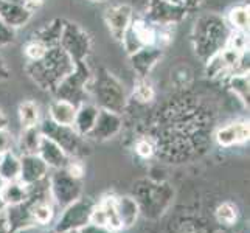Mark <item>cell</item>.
<instances>
[{"label":"cell","instance_id":"cell-4","mask_svg":"<svg viewBox=\"0 0 250 233\" xmlns=\"http://www.w3.org/2000/svg\"><path fill=\"white\" fill-rule=\"evenodd\" d=\"M31 204H33V199L28 196V199L25 202L17 204V205H10L5 209L3 216L6 219L8 229L13 233H23L25 230L36 227V222H34L33 214H31Z\"/></svg>","mask_w":250,"mask_h":233},{"label":"cell","instance_id":"cell-33","mask_svg":"<svg viewBox=\"0 0 250 233\" xmlns=\"http://www.w3.org/2000/svg\"><path fill=\"white\" fill-rule=\"evenodd\" d=\"M27 2H31V3H38V2H41V0H27Z\"/></svg>","mask_w":250,"mask_h":233},{"label":"cell","instance_id":"cell-23","mask_svg":"<svg viewBox=\"0 0 250 233\" xmlns=\"http://www.w3.org/2000/svg\"><path fill=\"white\" fill-rule=\"evenodd\" d=\"M68 174L70 176H73V177H76V179H81L83 176H84V165L81 162H78V160H68V163H67V167L64 168Z\"/></svg>","mask_w":250,"mask_h":233},{"label":"cell","instance_id":"cell-34","mask_svg":"<svg viewBox=\"0 0 250 233\" xmlns=\"http://www.w3.org/2000/svg\"><path fill=\"white\" fill-rule=\"evenodd\" d=\"M44 233H58V232H56V230L53 229V230H47V232H44Z\"/></svg>","mask_w":250,"mask_h":233},{"label":"cell","instance_id":"cell-8","mask_svg":"<svg viewBox=\"0 0 250 233\" xmlns=\"http://www.w3.org/2000/svg\"><path fill=\"white\" fill-rule=\"evenodd\" d=\"M115 212L118 221L122 224V229H131L139 219L140 204L132 196H115Z\"/></svg>","mask_w":250,"mask_h":233},{"label":"cell","instance_id":"cell-16","mask_svg":"<svg viewBox=\"0 0 250 233\" xmlns=\"http://www.w3.org/2000/svg\"><path fill=\"white\" fill-rule=\"evenodd\" d=\"M129 17H131V13H129L127 6H118L115 10L109 11V23L112 30L115 33H122L126 30Z\"/></svg>","mask_w":250,"mask_h":233},{"label":"cell","instance_id":"cell-19","mask_svg":"<svg viewBox=\"0 0 250 233\" xmlns=\"http://www.w3.org/2000/svg\"><path fill=\"white\" fill-rule=\"evenodd\" d=\"M230 21L233 23L235 28L246 31L249 28V8L239 6V8H235V10H231Z\"/></svg>","mask_w":250,"mask_h":233},{"label":"cell","instance_id":"cell-11","mask_svg":"<svg viewBox=\"0 0 250 233\" xmlns=\"http://www.w3.org/2000/svg\"><path fill=\"white\" fill-rule=\"evenodd\" d=\"M76 114L73 103L67 100H58L50 106V120L61 126H72Z\"/></svg>","mask_w":250,"mask_h":233},{"label":"cell","instance_id":"cell-15","mask_svg":"<svg viewBox=\"0 0 250 233\" xmlns=\"http://www.w3.org/2000/svg\"><path fill=\"white\" fill-rule=\"evenodd\" d=\"M23 129L25 131L21 139V146H22L23 154H38V148H39L41 137H42L41 129L38 126L23 127Z\"/></svg>","mask_w":250,"mask_h":233},{"label":"cell","instance_id":"cell-27","mask_svg":"<svg viewBox=\"0 0 250 233\" xmlns=\"http://www.w3.org/2000/svg\"><path fill=\"white\" fill-rule=\"evenodd\" d=\"M152 89L149 87V85L146 84H142L140 87H137V97H139L142 101H149L152 98Z\"/></svg>","mask_w":250,"mask_h":233},{"label":"cell","instance_id":"cell-10","mask_svg":"<svg viewBox=\"0 0 250 233\" xmlns=\"http://www.w3.org/2000/svg\"><path fill=\"white\" fill-rule=\"evenodd\" d=\"M97 117H98V109L97 107L92 106V105H83L80 109H76L72 127L76 131V134L89 135L95 122H97Z\"/></svg>","mask_w":250,"mask_h":233},{"label":"cell","instance_id":"cell-5","mask_svg":"<svg viewBox=\"0 0 250 233\" xmlns=\"http://www.w3.org/2000/svg\"><path fill=\"white\" fill-rule=\"evenodd\" d=\"M48 165L38 154H23L21 157V176L19 180L23 185H34L47 179Z\"/></svg>","mask_w":250,"mask_h":233},{"label":"cell","instance_id":"cell-24","mask_svg":"<svg viewBox=\"0 0 250 233\" xmlns=\"http://www.w3.org/2000/svg\"><path fill=\"white\" fill-rule=\"evenodd\" d=\"M13 146V137L6 129H0V155L11 151Z\"/></svg>","mask_w":250,"mask_h":233},{"label":"cell","instance_id":"cell-26","mask_svg":"<svg viewBox=\"0 0 250 233\" xmlns=\"http://www.w3.org/2000/svg\"><path fill=\"white\" fill-rule=\"evenodd\" d=\"M81 233H115L114 230H110L109 227L106 226H97V224H85L83 229H80Z\"/></svg>","mask_w":250,"mask_h":233},{"label":"cell","instance_id":"cell-3","mask_svg":"<svg viewBox=\"0 0 250 233\" xmlns=\"http://www.w3.org/2000/svg\"><path fill=\"white\" fill-rule=\"evenodd\" d=\"M41 132L42 135L56 142L67 154H75L80 149V134H76L72 126H61L53 123L51 120H47L41 127Z\"/></svg>","mask_w":250,"mask_h":233},{"label":"cell","instance_id":"cell-25","mask_svg":"<svg viewBox=\"0 0 250 233\" xmlns=\"http://www.w3.org/2000/svg\"><path fill=\"white\" fill-rule=\"evenodd\" d=\"M27 55L36 61V59H41L45 56V47L39 44V42H33V44H30L27 47Z\"/></svg>","mask_w":250,"mask_h":233},{"label":"cell","instance_id":"cell-1","mask_svg":"<svg viewBox=\"0 0 250 233\" xmlns=\"http://www.w3.org/2000/svg\"><path fill=\"white\" fill-rule=\"evenodd\" d=\"M48 191L51 201L59 209H65L83 196L81 179L70 176L65 169H56L55 174L48 179Z\"/></svg>","mask_w":250,"mask_h":233},{"label":"cell","instance_id":"cell-22","mask_svg":"<svg viewBox=\"0 0 250 233\" xmlns=\"http://www.w3.org/2000/svg\"><path fill=\"white\" fill-rule=\"evenodd\" d=\"M135 151H137V154L140 155V157L148 159V157H151L152 152H154V146H152V143L148 139H142V140L137 142Z\"/></svg>","mask_w":250,"mask_h":233},{"label":"cell","instance_id":"cell-20","mask_svg":"<svg viewBox=\"0 0 250 233\" xmlns=\"http://www.w3.org/2000/svg\"><path fill=\"white\" fill-rule=\"evenodd\" d=\"M231 85H233V90L239 95L241 100L249 105V76L246 75L235 76L233 81H231Z\"/></svg>","mask_w":250,"mask_h":233},{"label":"cell","instance_id":"cell-30","mask_svg":"<svg viewBox=\"0 0 250 233\" xmlns=\"http://www.w3.org/2000/svg\"><path fill=\"white\" fill-rule=\"evenodd\" d=\"M5 209H6V204H5V201L2 199V196H0V216L5 213Z\"/></svg>","mask_w":250,"mask_h":233},{"label":"cell","instance_id":"cell-12","mask_svg":"<svg viewBox=\"0 0 250 233\" xmlns=\"http://www.w3.org/2000/svg\"><path fill=\"white\" fill-rule=\"evenodd\" d=\"M0 196L5 201L6 207L22 204L28 199V187L23 185L21 180H13V182H5L3 188L0 190Z\"/></svg>","mask_w":250,"mask_h":233},{"label":"cell","instance_id":"cell-7","mask_svg":"<svg viewBox=\"0 0 250 233\" xmlns=\"http://www.w3.org/2000/svg\"><path fill=\"white\" fill-rule=\"evenodd\" d=\"M38 155L47 163L48 168H55V169H64L67 167L68 160H70L68 159V154L61 148V146L45 135L41 137Z\"/></svg>","mask_w":250,"mask_h":233},{"label":"cell","instance_id":"cell-18","mask_svg":"<svg viewBox=\"0 0 250 233\" xmlns=\"http://www.w3.org/2000/svg\"><path fill=\"white\" fill-rule=\"evenodd\" d=\"M238 207L233 202H224L216 209V219L222 226H233L238 221Z\"/></svg>","mask_w":250,"mask_h":233},{"label":"cell","instance_id":"cell-21","mask_svg":"<svg viewBox=\"0 0 250 233\" xmlns=\"http://www.w3.org/2000/svg\"><path fill=\"white\" fill-rule=\"evenodd\" d=\"M134 34H135L137 41H140L142 44H152L154 42V31L143 23H135Z\"/></svg>","mask_w":250,"mask_h":233},{"label":"cell","instance_id":"cell-29","mask_svg":"<svg viewBox=\"0 0 250 233\" xmlns=\"http://www.w3.org/2000/svg\"><path fill=\"white\" fill-rule=\"evenodd\" d=\"M6 127V117L2 114V110H0V129H5Z\"/></svg>","mask_w":250,"mask_h":233},{"label":"cell","instance_id":"cell-2","mask_svg":"<svg viewBox=\"0 0 250 233\" xmlns=\"http://www.w3.org/2000/svg\"><path fill=\"white\" fill-rule=\"evenodd\" d=\"M95 204L97 202H93L92 199H85V197L81 196L78 201L67 205L65 209H62V214H61V218L58 219L55 230L58 233H65L70 230L83 229L85 224L90 222V216L95 209Z\"/></svg>","mask_w":250,"mask_h":233},{"label":"cell","instance_id":"cell-17","mask_svg":"<svg viewBox=\"0 0 250 233\" xmlns=\"http://www.w3.org/2000/svg\"><path fill=\"white\" fill-rule=\"evenodd\" d=\"M21 123L23 127H33L38 126L39 122V109L33 101H25L19 107Z\"/></svg>","mask_w":250,"mask_h":233},{"label":"cell","instance_id":"cell-9","mask_svg":"<svg viewBox=\"0 0 250 233\" xmlns=\"http://www.w3.org/2000/svg\"><path fill=\"white\" fill-rule=\"evenodd\" d=\"M249 140V123L238 122L221 127L216 132V142L221 146H233Z\"/></svg>","mask_w":250,"mask_h":233},{"label":"cell","instance_id":"cell-32","mask_svg":"<svg viewBox=\"0 0 250 233\" xmlns=\"http://www.w3.org/2000/svg\"><path fill=\"white\" fill-rule=\"evenodd\" d=\"M65 233H81L80 230H70V232H65Z\"/></svg>","mask_w":250,"mask_h":233},{"label":"cell","instance_id":"cell-31","mask_svg":"<svg viewBox=\"0 0 250 233\" xmlns=\"http://www.w3.org/2000/svg\"><path fill=\"white\" fill-rule=\"evenodd\" d=\"M3 185H5V180H3L2 177H0V190H2V188H3Z\"/></svg>","mask_w":250,"mask_h":233},{"label":"cell","instance_id":"cell-13","mask_svg":"<svg viewBox=\"0 0 250 233\" xmlns=\"http://www.w3.org/2000/svg\"><path fill=\"white\" fill-rule=\"evenodd\" d=\"M21 176V159L11 151L0 155V177L5 182L19 180Z\"/></svg>","mask_w":250,"mask_h":233},{"label":"cell","instance_id":"cell-6","mask_svg":"<svg viewBox=\"0 0 250 233\" xmlns=\"http://www.w3.org/2000/svg\"><path fill=\"white\" fill-rule=\"evenodd\" d=\"M120 127H122V120L117 115V112L103 109V110H98L97 122H95L92 131L89 132V137L97 140L112 139V137L118 134Z\"/></svg>","mask_w":250,"mask_h":233},{"label":"cell","instance_id":"cell-28","mask_svg":"<svg viewBox=\"0 0 250 233\" xmlns=\"http://www.w3.org/2000/svg\"><path fill=\"white\" fill-rule=\"evenodd\" d=\"M0 233H13L10 229H8V224H6V219L3 214L0 216Z\"/></svg>","mask_w":250,"mask_h":233},{"label":"cell","instance_id":"cell-14","mask_svg":"<svg viewBox=\"0 0 250 233\" xmlns=\"http://www.w3.org/2000/svg\"><path fill=\"white\" fill-rule=\"evenodd\" d=\"M114 197H115V196H106V197H103V199H101L100 202H97V205L101 209L103 214H104L106 226H107L110 230L120 232V230H123V229H122V224H120L118 216H117V212H115Z\"/></svg>","mask_w":250,"mask_h":233}]
</instances>
